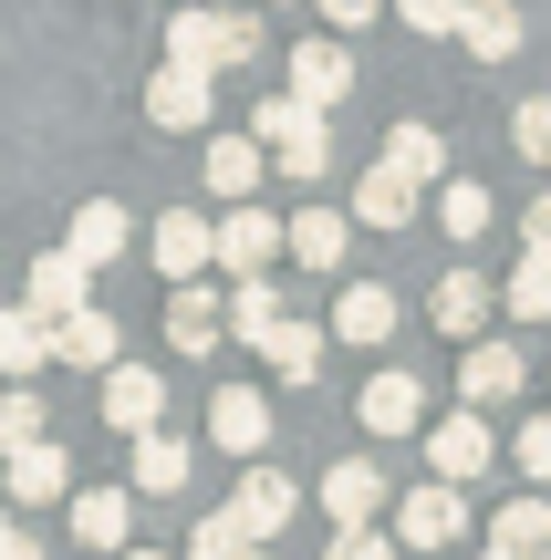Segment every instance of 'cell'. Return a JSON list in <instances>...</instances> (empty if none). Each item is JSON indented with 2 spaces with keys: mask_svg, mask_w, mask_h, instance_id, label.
I'll return each instance as SVG.
<instances>
[{
  "mask_svg": "<svg viewBox=\"0 0 551 560\" xmlns=\"http://www.w3.org/2000/svg\"><path fill=\"white\" fill-rule=\"evenodd\" d=\"M250 560H282V550H250Z\"/></svg>",
  "mask_w": 551,
  "mask_h": 560,
  "instance_id": "obj_46",
  "label": "cell"
},
{
  "mask_svg": "<svg viewBox=\"0 0 551 560\" xmlns=\"http://www.w3.org/2000/svg\"><path fill=\"white\" fill-rule=\"evenodd\" d=\"M323 560H395V540H386V529H333Z\"/></svg>",
  "mask_w": 551,
  "mask_h": 560,
  "instance_id": "obj_40",
  "label": "cell"
},
{
  "mask_svg": "<svg viewBox=\"0 0 551 560\" xmlns=\"http://www.w3.org/2000/svg\"><path fill=\"white\" fill-rule=\"evenodd\" d=\"M344 94H354V52H344V42H291V104L333 115Z\"/></svg>",
  "mask_w": 551,
  "mask_h": 560,
  "instance_id": "obj_8",
  "label": "cell"
},
{
  "mask_svg": "<svg viewBox=\"0 0 551 560\" xmlns=\"http://www.w3.org/2000/svg\"><path fill=\"white\" fill-rule=\"evenodd\" d=\"M146 125H167V136L208 125V73H187V62H157V73H146Z\"/></svg>",
  "mask_w": 551,
  "mask_h": 560,
  "instance_id": "obj_14",
  "label": "cell"
},
{
  "mask_svg": "<svg viewBox=\"0 0 551 560\" xmlns=\"http://www.w3.org/2000/svg\"><path fill=\"white\" fill-rule=\"evenodd\" d=\"M146 249H157L167 280H198L208 270V219H198V208H167V219L146 229Z\"/></svg>",
  "mask_w": 551,
  "mask_h": 560,
  "instance_id": "obj_21",
  "label": "cell"
},
{
  "mask_svg": "<svg viewBox=\"0 0 551 560\" xmlns=\"http://www.w3.org/2000/svg\"><path fill=\"white\" fill-rule=\"evenodd\" d=\"M250 187H261V145H250V136H219V145H208V198L240 208Z\"/></svg>",
  "mask_w": 551,
  "mask_h": 560,
  "instance_id": "obj_32",
  "label": "cell"
},
{
  "mask_svg": "<svg viewBox=\"0 0 551 560\" xmlns=\"http://www.w3.org/2000/svg\"><path fill=\"white\" fill-rule=\"evenodd\" d=\"M291 509H302V488H291L271 457H250V467H240V499H229V520H240L250 540H282V529H291Z\"/></svg>",
  "mask_w": 551,
  "mask_h": 560,
  "instance_id": "obj_5",
  "label": "cell"
},
{
  "mask_svg": "<svg viewBox=\"0 0 551 560\" xmlns=\"http://www.w3.org/2000/svg\"><path fill=\"white\" fill-rule=\"evenodd\" d=\"M282 249L302 270H344V208H302V219L282 229Z\"/></svg>",
  "mask_w": 551,
  "mask_h": 560,
  "instance_id": "obj_28",
  "label": "cell"
},
{
  "mask_svg": "<svg viewBox=\"0 0 551 560\" xmlns=\"http://www.w3.org/2000/svg\"><path fill=\"white\" fill-rule=\"evenodd\" d=\"M0 560H42V550H32V540H21V529H11V540H0Z\"/></svg>",
  "mask_w": 551,
  "mask_h": 560,
  "instance_id": "obj_43",
  "label": "cell"
},
{
  "mask_svg": "<svg viewBox=\"0 0 551 560\" xmlns=\"http://www.w3.org/2000/svg\"><path fill=\"white\" fill-rule=\"evenodd\" d=\"M32 436H42V395L11 384V395H0V446H32Z\"/></svg>",
  "mask_w": 551,
  "mask_h": 560,
  "instance_id": "obj_37",
  "label": "cell"
},
{
  "mask_svg": "<svg viewBox=\"0 0 551 560\" xmlns=\"http://www.w3.org/2000/svg\"><path fill=\"white\" fill-rule=\"evenodd\" d=\"M83 301H94V270L83 260H32V280H21V312H42V322H62V312H83Z\"/></svg>",
  "mask_w": 551,
  "mask_h": 560,
  "instance_id": "obj_18",
  "label": "cell"
},
{
  "mask_svg": "<svg viewBox=\"0 0 551 560\" xmlns=\"http://www.w3.org/2000/svg\"><path fill=\"white\" fill-rule=\"evenodd\" d=\"M125 240H136V219H125L115 198H94V208H73V240H62V260L104 270V260H125Z\"/></svg>",
  "mask_w": 551,
  "mask_h": 560,
  "instance_id": "obj_19",
  "label": "cell"
},
{
  "mask_svg": "<svg viewBox=\"0 0 551 560\" xmlns=\"http://www.w3.org/2000/svg\"><path fill=\"white\" fill-rule=\"evenodd\" d=\"M250 125H261L250 145H271V166H282V177H323V166H333V136H323V115H312V104L271 94Z\"/></svg>",
  "mask_w": 551,
  "mask_h": 560,
  "instance_id": "obj_2",
  "label": "cell"
},
{
  "mask_svg": "<svg viewBox=\"0 0 551 560\" xmlns=\"http://www.w3.org/2000/svg\"><path fill=\"white\" fill-rule=\"evenodd\" d=\"M333 342H395V291L386 280H344V291H333Z\"/></svg>",
  "mask_w": 551,
  "mask_h": 560,
  "instance_id": "obj_15",
  "label": "cell"
},
{
  "mask_svg": "<svg viewBox=\"0 0 551 560\" xmlns=\"http://www.w3.org/2000/svg\"><path fill=\"white\" fill-rule=\"evenodd\" d=\"M208 260H219L229 280H261L271 260H282V219H271V208H229V219H208Z\"/></svg>",
  "mask_w": 551,
  "mask_h": 560,
  "instance_id": "obj_3",
  "label": "cell"
},
{
  "mask_svg": "<svg viewBox=\"0 0 551 560\" xmlns=\"http://www.w3.org/2000/svg\"><path fill=\"white\" fill-rule=\"evenodd\" d=\"M448 42H469L479 62H510L520 52V11H510V0H458V32Z\"/></svg>",
  "mask_w": 551,
  "mask_h": 560,
  "instance_id": "obj_23",
  "label": "cell"
},
{
  "mask_svg": "<svg viewBox=\"0 0 551 560\" xmlns=\"http://www.w3.org/2000/svg\"><path fill=\"white\" fill-rule=\"evenodd\" d=\"M53 353L83 363V374H104V363H125V332H115V312H94V301H83V312L53 322Z\"/></svg>",
  "mask_w": 551,
  "mask_h": 560,
  "instance_id": "obj_17",
  "label": "cell"
},
{
  "mask_svg": "<svg viewBox=\"0 0 551 560\" xmlns=\"http://www.w3.org/2000/svg\"><path fill=\"white\" fill-rule=\"evenodd\" d=\"M395 21H406V32H437V42H448V32H458V0H395Z\"/></svg>",
  "mask_w": 551,
  "mask_h": 560,
  "instance_id": "obj_39",
  "label": "cell"
},
{
  "mask_svg": "<svg viewBox=\"0 0 551 560\" xmlns=\"http://www.w3.org/2000/svg\"><path fill=\"white\" fill-rule=\"evenodd\" d=\"M323 509H333V529H375V509H386V467H375V457H333L323 467Z\"/></svg>",
  "mask_w": 551,
  "mask_h": 560,
  "instance_id": "obj_10",
  "label": "cell"
},
{
  "mask_svg": "<svg viewBox=\"0 0 551 560\" xmlns=\"http://www.w3.org/2000/svg\"><path fill=\"white\" fill-rule=\"evenodd\" d=\"M490 550H500V560H541V550H551V499H541V488L490 520Z\"/></svg>",
  "mask_w": 551,
  "mask_h": 560,
  "instance_id": "obj_25",
  "label": "cell"
},
{
  "mask_svg": "<svg viewBox=\"0 0 551 560\" xmlns=\"http://www.w3.org/2000/svg\"><path fill=\"white\" fill-rule=\"evenodd\" d=\"M0 457H11V509H53V499H73V457H62L53 436L0 446Z\"/></svg>",
  "mask_w": 551,
  "mask_h": 560,
  "instance_id": "obj_9",
  "label": "cell"
},
{
  "mask_svg": "<svg viewBox=\"0 0 551 560\" xmlns=\"http://www.w3.org/2000/svg\"><path fill=\"white\" fill-rule=\"evenodd\" d=\"M479 560H500V550H479Z\"/></svg>",
  "mask_w": 551,
  "mask_h": 560,
  "instance_id": "obj_47",
  "label": "cell"
},
{
  "mask_svg": "<svg viewBox=\"0 0 551 560\" xmlns=\"http://www.w3.org/2000/svg\"><path fill=\"white\" fill-rule=\"evenodd\" d=\"M490 219H500V208H490V187H479V177H437V229H448L458 249L490 240Z\"/></svg>",
  "mask_w": 551,
  "mask_h": 560,
  "instance_id": "obj_26",
  "label": "cell"
},
{
  "mask_svg": "<svg viewBox=\"0 0 551 560\" xmlns=\"http://www.w3.org/2000/svg\"><path fill=\"white\" fill-rule=\"evenodd\" d=\"M510 145H520V156H531L541 177H551V94H531V104L510 115Z\"/></svg>",
  "mask_w": 551,
  "mask_h": 560,
  "instance_id": "obj_36",
  "label": "cell"
},
{
  "mask_svg": "<svg viewBox=\"0 0 551 560\" xmlns=\"http://www.w3.org/2000/svg\"><path fill=\"white\" fill-rule=\"evenodd\" d=\"M261 363H271V374H291V384H312V374H323V332L282 312V322L261 332Z\"/></svg>",
  "mask_w": 551,
  "mask_h": 560,
  "instance_id": "obj_30",
  "label": "cell"
},
{
  "mask_svg": "<svg viewBox=\"0 0 551 560\" xmlns=\"http://www.w3.org/2000/svg\"><path fill=\"white\" fill-rule=\"evenodd\" d=\"M541 560H551V550H541Z\"/></svg>",
  "mask_w": 551,
  "mask_h": 560,
  "instance_id": "obj_48",
  "label": "cell"
},
{
  "mask_svg": "<svg viewBox=\"0 0 551 560\" xmlns=\"http://www.w3.org/2000/svg\"><path fill=\"white\" fill-rule=\"evenodd\" d=\"M219 322H229L240 342H261L271 322H282V291H271V270H261V280H229V312H219Z\"/></svg>",
  "mask_w": 551,
  "mask_h": 560,
  "instance_id": "obj_33",
  "label": "cell"
},
{
  "mask_svg": "<svg viewBox=\"0 0 551 560\" xmlns=\"http://www.w3.org/2000/svg\"><path fill=\"white\" fill-rule=\"evenodd\" d=\"M42 363H53V322L11 301V312H0V384H11V374H42Z\"/></svg>",
  "mask_w": 551,
  "mask_h": 560,
  "instance_id": "obj_27",
  "label": "cell"
},
{
  "mask_svg": "<svg viewBox=\"0 0 551 560\" xmlns=\"http://www.w3.org/2000/svg\"><path fill=\"white\" fill-rule=\"evenodd\" d=\"M427 425V384L416 374H375L365 384V436H416Z\"/></svg>",
  "mask_w": 551,
  "mask_h": 560,
  "instance_id": "obj_20",
  "label": "cell"
},
{
  "mask_svg": "<svg viewBox=\"0 0 551 560\" xmlns=\"http://www.w3.org/2000/svg\"><path fill=\"white\" fill-rule=\"evenodd\" d=\"M250 52H261V21L250 11H177L167 21V62H187V73H229Z\"/></svg>",
  "mask_w": 551,
  "mask_h": 560,
  "instance_id": "obj_1",
  "label": "cell"
},
{
  "mask_svg": "<svg viewBox=\"0 0 551 560\" xmlns=\"http://www.w3.org/2000/svg\"><path fill=\"white\" fill-rule=\"evenodd\" d=\"M520 384H531L520 342H469V363H458V395H469V416H479V405H510Z\"/></svg>",
  "mask_w": 551,
  "mask_h": 560,
  "instance_id": "obj_11",
  "label": "cell"
},
{
  "mask_svg": "<svg viewBox=\"0 0 551 560\" xmlns=\"http://www.w3.org/2000/svg\"><path fill=\"white\" fill-rule=\"evenodd\" d=\"M427 467H437V488H469V478L500 467V446H490L479 416H448V425H427Z\"/></svg>",
  "mask_w": 551,
  "mask_h": 560,
  "instance_id": "obj_7",
  "label": "cell"
},
{
  "mask_svg": "<svg viewBox=\"0 0 551 560\" xmlns=\"http://www.w3.org/2000/svg\"><path fill=\"white\" fill-rule=\"evenodd\" d=\"M510 467H520V478H531V488H551V416H531V425H520Z\"/></svg>",
  "mask_w": 551,
  "mask_h": 560,
  "instance_id": "obj_38",
  "label": "cell"
},
{
  "mask_svg": "<svg viewBox=\"0 0 551 560\" xmlns=\"http://www.w3.org/2000/svg\"><path fill=\"white\" fill-rule=\"evenodd\" d=\"M11 529H21V520H11V509H0V540H11Z\"/></svg>",
  "mask_w": 551,
  "mask_h": 560,
  "instance_id": "obj_44",
  "label": "cell"
},
{
  "mask_svg": "<svg viewBox=\"0 0 551 560\" xmlns=\"http://www.w3.org/2000/svg\"><path fill=\"white\" fill-rule=\"evenodd\" d=\"M125 560H167V550H125Z\"/></svg>",
  "mask_w": 551,
  "mask_h": 560,
  "instance_id": "obj_45",
  "label": "cell"
},
{
  "mask_svg": "<svg viewBox=\"0 0 551 560\" xmlns=\"http://www.w3.org/2000/svg\"><path fill=\"white\" fill-rule=\"evenodd\" d=\"M490 280H479V270H448V280H437V301H427V322H437V332H448V342H479V332H490Z\"/></svg>",
  "mask_w": 551,
  "mask_h": 560,
  "instance_id": "obj_16",
  "label": "cell"
},
{
  "mask_svg": "<svg viewBox=\"0 0 551 560\" xmlns=\"http://www.w3.org/2000/svg\"><path fill=\"white\" fill-rule=\"evenodd\" d=\"M167 332H177V353H219L229 322H219V301H208L198 280H177V301H167Z\"/></svg>",
  "mask_w": 551,
  "mask_h": 560,
  "instance_id": "obj_31",
  "label": "cell"
},
{
  "mask_svg": "<svg viewBox=\"0 0 551 560\" xmlns=\"http://www.w3.org/2000/svg\"><path fill=\"white\" fill-rule=\"evenodd\" d=\"M62 509H73V540L83 550H125V540H136V488H73Z\"/></svg>",
  "mask_w": 551,
  "mask_h": 560,
  "instance_id": "obj_13",
  "label": "cell"
},
{
  "mask_svg": "<svg viewBox=\"0 0 551 560\" xmlns=\"http://www.w3.org/2000/svg\"><path fill=\"white\" fill-rule=\"evenodd\" d=\"M448 540H469V499L458 488H406L395 499V550H448Z\"/></svg>",
  "mask_w": 551,
  "mask_h": 560,
  "instance_id": "obj_4",
  "label": "cell"
},
{
  "mask_svg": "<svg viewBox=\"0 0 551 560\" xmlns=\"http://www.w3.org/2000/svg\"><path fill=\"white\" fill-rule=\"evenodd\" d=\"M187 467H198V457H187L177 436H157V425H146V436H136V467H125V488H136V499H177Z\"/></svg>",
  "mask_w": 551,
  "mask_h": 560,
  "instance_id": "obj_22",
  "label": "cell"
},
{
  "mask_svg": "<svg viewBox=\"0 0 551 560\" xmlns=\"http://www.w3.org/2000/svg\"><path fill=\"white\" fill-rule=\"evenodd\" d=\"M520 249H531V260H551V187L520 208Z\"/></svg>",
  "mask_w": 551,
  "mask_h": 560,
  "instance_id": "obj_41",
  "label": "cell"
},
{
  "mask_svg": "<svg viewBox=\"0 0 551 560\" xmlns=\"http://www.w3.org/2000/svg\"><path fill=\"white\" fill-rule=\"evenodd\" d=\"M386 166L406 187H437V177H448V136H437V125H395V136H386Z\"/></svg>",
  "mask_w": 551,
  "mask_h": 560,
  "instance_id": "obj_29",
  "label": "cell"
},
{
  "mask_svg": "<svg viewBox=\"0 0 551 560\" xmlns=\"http://www.w3.org/2000/svg\"><path fill=\"white\" fill-rule=\"evenodd\" d=\"M208 436H219V457H261L271 446V405L250 395V384H219V395H208Z\"/></svg>",
  "mask_w": 551,
  "mask_h": 560,
  "instance_id": "obj_12",
  "label": "cell"
},
{
  "mask_svg": "<svg viewBox=\"0 0 551 560\" xmlns=\"http://www.w3.org/2000/svg\"><path fill=\"white\" fill-rule=\"evenodd\" d=\"M416 208H427V187H406L395 166H365V187H354V219L365 229H406Z\"/></svg>",
  "mask_w": 551,
  "mask_h": 560,
  "instance_id": "obj_24",
  "label": "cell"
},
{
  "mask_svg": "<svg viewBox=\"0 0 551 560\" xmlns=\"http://www.w3.org/2000/svg\"><path fill=\"white\" fill-rule=\"evenodd\" d=\"M250 550H261V540H250V529L229 520V509H208V520L187 529V560H250Z\"/></svg>",
  "mask_w": 551,
  "mask_h": 560,
  "instance_id": "obj_34",
  "label": "cell"
},
{
  "mask_svg": "<svg viewBox=\"0 0 551 560\" xmlns=\"http://www.w3.org/2000/svg\"><path fill=\"white\" fill-rule=\"evenodd\" d=\"M104 425H115V436H146V425L167 416V374H146V363H104Z\"/></svg>",
  "mask_w": 551,
  "mask_h": 560,
  "instance_id": "obj_6",
  "label": "cell"
},
{
  "mask_svg": "<svg viewBox=\"0 0 551 560\" xmlns=\"http://www.w3.org/2000/svg\"><path fill=\"white\" fill-rule=\"evenodd\" d=\"M312 11H323V21H333V32H365V21H375V11H386V0H312Z\"/></svg>",
  "mask_w": 551,
  "mask_h": 560,
  "instance_id": "obj_42",
  "label": "cell"
},
{
  "mask_svg": "<svg viewBox=\"0 0 551 560\" xmlns=\"http://www.w3.org/2000/svg\"><path fill=\"white\" fill-rule=\"evenodd\" d=\"M500 301H510V322H551V260H520Z\"/></svg>",
  "mask_w": 551,
  "mask_h": 560,
  "instance_id": "obj_35",
  "label": "cell"
}]
</instances>
